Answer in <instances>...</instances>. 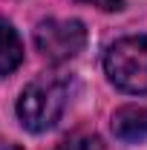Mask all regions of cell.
<instances>
[{
    "mask_svg": "<svg viewBox=\"0 0 147 150\" xmlns=\"http://www.w3.org/2000/svg\"><path fill=\"white\" fill-rule=\"evenodd\" d=\"M66 110V81L58 75H40L18 98V115L23 127L32 133H43L55 127Z\"/></svg>",
    "mask_w": 147,
    "mask_h": 150,
    "instance_id": "6da1fadb",
    "label": "cell"
},
{
    "mask_svg": "<svg viewBox=\"0 0 147 150\" xmlns=\"http://www.w3.org/2000/svg\"><path fill=\"white\" fill-rule=\"evenodd\" d=\"M107 78L118 90L133 95L147 93V35H133L115 40L104 55Z\"/></svg>",
    "mask_w": 147,
    "mask_h": 150,
    "instance_id": "7a4b0ae2",
    "label": "cell"
},
{
    "mask_svg": "<svg viewBox=\"0 0 147 150\" xmlns=\"http://www.w3.org/2000/svg\"><path fill=\"white\" fill-rule=\"evenodd\" d=\"M87 43V29L81 20H43L35 29L37 52L49 61H69Z\"/></svg>",
    "mask_w": 147,
    "mask_h": 150,
    "instance_id": "3957f363",
    "label": "cell"
},
{
    "mask_svg": "<svg viewBox=\"0 0 147 150\" xmlns=\"http://www.w3.org/2000/svg\"><path fill=\"white\" fill-rule=\"evenodd\" d=\"M112 133L121 142H141V139H147V107L130 104V107L115 110V115H112Z\"/></svg>",
    "mask_w": 147,
    "mask_h": 150,
    "instance_id": "277c9868",
    "label": "cell"
},
{
    "mask_svg": "<svg viewBox=\"0 0 147 150\" xmlns=\"http://www.w3.org/2000/svg\"><path fill=\"white\" fill-rule=\"evenodd\" d=\"M23 61V43H20L18 32L12 23H3V58H0V72L12 75L15 67Z\"/></svg>",
    "mask_w": 147,
    "mask_h": 150,
    "instance_id": "5b68a950",
    "label": "cell"
},
{
    "mask_svg": "<svg viewBox=\"0 0 147 150\" xmlns=\"http://www.w3.org/2000/svg\"><path fill=\"white\" fill-rule=\"evenodd\" d=\"M55 150H104V142L98 136H72V139L61 142Z\"/></svg>",
    "mask_w": 147,
    "mask_h": 150,
    "instance_id": "8992f818",
    "label": "cell"
},
{
    "mask_svg": "<svg viewBox=\"0 0 147 150\" xmlns=\"http://www.w3.org/2000/svg\"><path fill=\"white\" fill-rule=\"evenodd\" d=\"M78 3H92V6H98V9H104V12H118V9H124V0H78Z\"/></svg>",
    "mask_w": 147,
    "mask_h": 150,
    "instance_id": "52a82bcc",
    "label": "cell"
},
{
    "mask_svg": "<svg viewBox=\"0 0 147 150\" xmlns=\"http://www.w3.org/2000/svg\"><path fill=\"white\" fill-rule=\"evenodd\" d=\"M3 150H20L18 144H3Z\"/></svg>",
    "mask_w": 147,
    "mask_h": 150,
    "instance_id": "ba28073f",
    "label": "cell"
}]
</instances>
